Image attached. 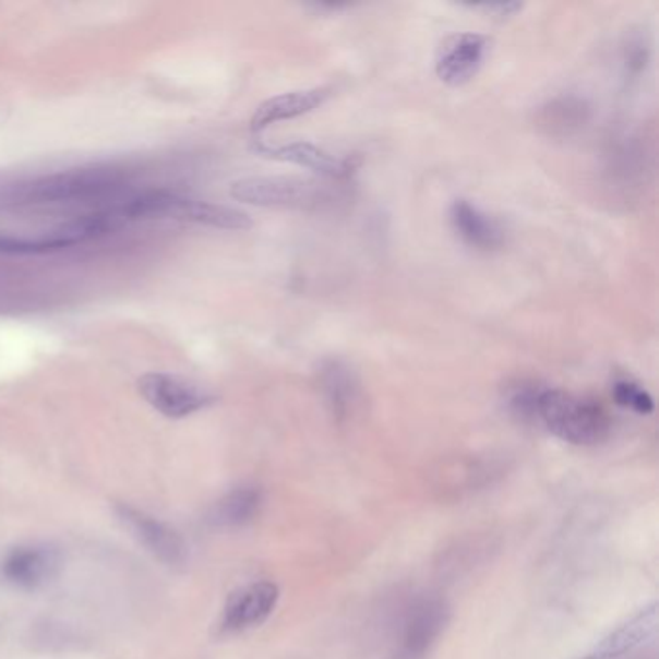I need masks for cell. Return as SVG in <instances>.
I'll return each instance as SVG.
<instances>
[{"label":"cell","mask_w":659,"mask_h":659,"mask_svg":"<svg viewBox=\"0 0 659 659\" xmlns=\"http://www.w3.org/2000/svg\"><path fill=\"white\" fill-rule=\"evenodd\" d=\"M128 192V180L119 170L82 169L39 178L27 187L10 190L2 205H51V203L117 202Z\"/></svg>","instance_id":"obj_1"},{"label":"cell","mask_w":659,"mask_h":659,"mask_svg":"<svg viewBox=\"0 0 659 659\" xmlns=\"http://www.w3.org/2000/svg\"><path fill=\"white\" fill-rule=\"evenodd\" d=\"M536 420L559 440L580 447L600 445L611 433V418L598 400L551 387L541 390Z\"/></svg>","instance_id":"obj_2"},{"label":"cell","mask_w":659,"mask_h":659,"mask_svg":"<svg viewBox=\"0 0 659 659\" xmlns=\"http://www.w3.org/2000/svg\"><path fill=\"white\" fill-rule=\"evenodd\" d=\"M120 223L122 219L112 207H109L68 220L57 229L47 230L37 237H0V254L29 255L57 252L68 245L82 244L87 240L103 237L120 227Z\"/></svg>","instance_id":"obj_3"},{"label":"cell","mask_w":659,"mask_h":659,"mask_svg":"<svg viewBox=\"0 0 659 659\" xmlns=\"http://www.w3.org/2000/svg\"><path fill=\"white\" fill-rule=\"evenodd\" d=\"M230 195L248 205L288 209H310L327 202V190L322 184L288 177L242 178L230 187Z\"/></svg>","instance_id":"obj_4"},{"label":"cell","mask_w":659,"mask_h":659,"mask_svg":"<svg viewBox=\"0 0 659 659\" xmlns=\"http://www.w3.org/2000/svg\"><path fill=\"white\" fill-rule=\"evenodd\" d=\"M137 387L142 397L167 418H187L213 403L209 391L175 373H147Z\"/></svg>","instance_id":"obj_5"},{"label":"cell","mask_w":659,"mask_h":659,"mask_svg":"<svg viewBox=\"0 0 659 659\" xmlns=\"http://www.w3.org/2000/svg\"><path fill=\"white\" fill-rule=\"evenodd\" d=\"M117 515L128 532L165 565L180 566L187 563V541L169 525L130 505H119Z\"/></svg>","instance_id":"obj_6"},{"label":"cell","mask_w":659,"mask_h":659,"mask_svg":"<svg viewBox=\"0 0 659 659\" xmlns=\"http://www.w3.org/2000/svg\"><path fill=\"white\" fill-rule=\"evenodd\" d=\"M490 49L491 41L486 35H451L441 43L435 72L443 84H468L480 72Z\"/></svg>","instance_id":"obj_7"},{"label":"cell","mask_w":659,"mask_h":659,"mask_svg":"<svg viewBox=\"0 0 659 659\" xmlns=\"http://www.w3.org/2000/svg\"><path fill=\"white\" fill-rule=\"evenodd\" d=\"M62 558L49 543H29L10 551L2 561V576L7 583L35 590L59 575Z\"/></svg>","instance_id":"obj_8"},{"label":"cell","mask_w":659,"mask_h":659,"mask_svg":"<svg viewBox=\"0 0 659 659\" xmlns=\"http://www.w3.org/2000/svg\"><path fill=\"white\" fill-rule=\"evenodd\" d=\"M279 588L273 583H254L230 596L223 613L225 633H242L263 625L277 608Z\"/></svg>","instance_id":"obj_9"},{"label":"cell","mask_w":659,"mask_h":659,"mask_svg":"<svg viewBox=\"0 0 659 659\" xmlns=\"http://www.w3.org/2000/svg\"><path fill=\"white\" fill-rule=\"evenodd\" d=\"M255 152L269 157L275 161L292 163L298 167L317 172L320 177L335 178L343 180L348 178L356 169L355 159H338L331 153L323 152L317 145L308 144V142H295V144L267 145L262 140H255Z\"/></svg>","instance_id":"obj_10"},{"label":"cell","mask_w":659,"mask_h":659,"mask_svg":"<svg viewBox=\"0 0 659 659\" xmlns=\"http://www.w3.org/2000/svg\"><path fill=\"white\" fill-rule=\"evenodd\" d=\"M451 225L466 244L482 252H493L505 242V232L488 213L466 200H457L451 207Z\"/></svg>","instance_id":"obj_11"},{"label":"cell","mask_w":659,"mask_h":659,"mask_svg":"<svg viewBox=\"0 0 659 659\" xmlns=\"http://www.w3.org/2000/svg\"><path fill=\"white\" fill-rule=\"evenodd\" d=\"M330 95L331 92L327 87H313V89H304V92H290V94L271 97L255 109L252 132L260 134L271 124L298 119L302 115L320 109L323 103L330 99Z\"/></svg>","instance_id":"obj_12"},{"label":"cell","mask_w":659,"mask_h":659,"mask_svg":"<svg viewBox=\"0 0 659 659\" xmlns=\"http://www.w3.org/2000/svg\"><path fill=\"white\" fill-rule=\"evenodd\" d=\"M592 119L590 103L578 95H559L538 110V127L553 137H568L580 132Z\"/></svg>","instance_id":"obj_13"},{"label":"cell","mask_w":659,"mask_h":659,"mask_svg":"<svg viewBox=\"0 0 659 659\" xmlns=\"http://www.w3.org/2000/svg\"><path fill=\"white\" fill-rule=\"evenodd\" d=\"M659 611L654 603L644 609L638 615H634L628 623L619 626L615 633L609 634L608 638L596 648V656L601 659H618L625 656L626 651L640 648L658 636Z\"/></svg>","instance_id":"obj_14"},{"label":"cell","mask_w":659,"mask_h":659,"mask_svg":"<svg viewBox=\"0 0 659 659\" xmlns=\"http://www.w3.org/2000/svg\"><path fill=\"white\" fill-rule=\"evenodd\" d=\"M320 387L338 420L347 418L358 398V380L343 360H325L320 368Z\"/></svg>","instance_id":"obj_15"},{"label":"cell","mask_w":659,"mask_h":659,"mask_svg":"<svg viewBox=\"0 0 659 659\" xmlns=\"http://www.w3.org/2000/svg\"><path fill=\"white\" fill-rule=\"evenodd\" d=\"M177 219L190 220L213 229L245 230L252 227V219L245 213L227 205L197 202L187 197H182V202L178 205Z\"/></svg>","instance_id":"obj_16"},{"label":"cell","mask_w":659,"mask_h":659,"mask_svg":"<svg viewBox=\"0 0 659 659\" xmlns=\"http://www.w3.org/2000/svg\"><path fill=\"white\" fill-rule=\"evenodd\" d=\"M260 507H262L260 490L238 488L215 503L209 520L217 526H242L257 515Z\"/></svg>","instance_id":"obj_17"},{"label":"cell","mask_w":659,"mask_h":659,"mask_svg":"<svg viewBox=\"0 0 659 659\" xmlns=\"http://www.w3.org/2000/svg\"><path fill=\"white\" fill-rule=\"evenodd\" d=\"M441 625H443V608L438 603H423L422 608L416 611L412 623L406 631V648L412 654L428 648V644L438 636Z\"/></svg>","instance_id":"obj_18"},{"label":"cell","mask_w":659,"mask_h":659,"mask_svg":"<svg viewBox=\"0 0 659 659\" xmlns=\"http://www.w3.org/2000/svg\"><path fill=\"white\" fill-rule=\"evenodd\" d=\"M613 398L619 406L631 408L638 415H651L654 412V398L644 390L640 383L631 378H619L613 383Z\"/></svg>","instance_id":"obj_19"},{"label":"cell","mask_w":659,"mask_h":659,"mask_svg":"<svg viewBox=\"0 0 659 659\" xmlns=\"http://www.w3.org/2000/svg\"><path fill=\"white\" fill-rule=\"evenodd\" d=\"M476 9L495 12L498 16H513L515 12L523 10V4H518V2H499V4H483V7H476Z\"/></svg>","instance_id":"obj_20"},{"label":"cell","mask_w":659,"mask_h":659,"mask_svg":"<svg viewBox=\"0 0 659 659\" xmlns=\"http://www.w3.org/2000/svg\"><path fill=\"white\" fill-rule=\"evenodd\" d=\"M584 659H601L600 656H596V654H592V656H588V658H584Z\"/></svg>","instance_id":"obj_21"}]
</instances>
